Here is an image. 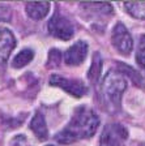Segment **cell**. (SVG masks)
Segmentation results:
<instances>
[{
    "instance_id": "ba28073f",
    "label": "cell",
    "mask_w": 145,
    "mask_h": 146,
    "mask_svg": "<svg viewBox=\"0 0 145 146\" xmlns=\"http://www.w3.org/2000/svg\"><path fill=\"white\" fill-rule=\"evenodd\" d=\"M88 54V44L84 40H77L73 43L64 54V61L67 65H80L86 58Z\"/></svg>"
},
{
    "instance_id": "5bb4252c",
    "label": "cell",
    "mask_w": 145,
    "mask_h": 146,
    "mask_svg": "<svg viewBox=\"0 0 145 146\" xmlns=\"http://www.w3.org/2000/svg\"><path fill=\"white\" fill-rule=\"evenodd\" d=\"M101 69H102V58H101L100 52H96L93 56V61H92L90 69L88 72V77L90 82H97L101 76Z\"/></svg>"
},
{
    "instance_id": "30bf717a",
    "label": "cell",
    "mask_w": 145,
    "mask_h": 146,
    "mask_svg": "<svg viewBox=\"0 0 145 146\" xmlns=\"http://www.w3.org/2000/svg\"><path fill=\"white\" fill-rule=\"evenodd\" d=\"M30 129L33 131V133L37 136V138L41 141H45L48 138V129H47V124H46L45 116L42 112L37 111L34 113L33 119L30 121Z\"/></svg>"
},
{
    "instance_id": "8992f818",
    "label": "cell",
    "mask_w": 145,
    "mask_h": 146,
    "mask_svg": "<svg viewBox=\"0 0 145 146\" xmlns=\"http://www.w3.org/2000/svg\"><path fill=\"white\" fill-rule=\"evenodd\" d=\"M50 84L52 86H57V88H61L64 91H67L68 94L73 95L76 98H80L82 95L86 94L88 88L82 81L80 80H71V78H65V77H61L59 74H52L51 78H50Z\"/></svg>"
},
{
    "instance_id": "9c48e42d",
    "label": "cell",
    "mask_w": 145,
    "mask_h": 146,
    "mask_svg": "<svg viewBox=\"0 0 145 146\" xmlns=\"http://www.w3.org/2000/svg\"><path fill=\"white\" fill-rule=\"evenodd\" d=\"M16 47V38L9 29L0 27V65L8 60L11 52Z\"/></svg>"
},
{
    "instance_id": "4fadbf2b",
    "label": "cell",
    "mask_w": 145,
    "mask_h": 146,
    "mask_svg": "<svg viewBox=\"0 0 145 146\" xmlns=\"http://www.w3.org/2000/svg\"><path fill=\"white\" fill-rule=\"evenodd\" d=\"M33 59H34L33 50L25 48V50H22V51H20L15 56V59H13V61H12V67L13 68H24L25 65H27Z\"/></svg>"
},
{
    "instance_id": "5b68a950",
    "label": "cell",
    "mask_w": 145,
    "mask_h": 146,
    "mask_svg": "<svg viewBox=\"0 0 145 146\" xmlns=\"http://www.w3.org/2000/svg\"><path fill=\"white\" fill-rule=\"evenodd\" d=\"M111 42H112V46L122 55H130L131 51L133 50L132 35H131L128 29L122 22H118L114 26V29H112Z\"/></svg>"
},
{
    "instance_id": "2e32d148",
    "label": "cell",
    "mask_w": 145,
    "mask_h": 146,
    "mask_svg": "<svg viewBox=\"0 0 145 146\" xmlns=\"http://www.w3.org/2000/svg\"><path fill=\"white\" fill-rule=\"evenodd\" d=\"M136 61L140 65V68L145 72V35L140 36L139 44H137V51H136Z\"/></svg>"
},
{
    "instance_id": "3957f363",
    "label": "cell",
    "mask_w": 145,
    "mask_h": 146,
    "mask_svg": "<svg viewBox=\"0 0 145 146\" xmlns=\"http://www.w3.org/2000/svg\"><path fill=\"white\" fill-rule=\"evenodd\" d=\"M128 140V131L118 123H111L103 128L100 146H124Z\"/></svg>"
},
{
    "instance_id": "d6986e66",
    "label": "cell",
    "mask_w": 145,
    "mask_h": 146,
    "mask_svg": "<svg viewBox=\"0 0 145 146\" xmlns=\"http://www.w3.org/2000/svg\"><path fill=\"white\" fill-rule=\"evenodd\" d=\"M47 146H52V145H47Z\"/></svg>"
},
{
    "instance_id": "e0dca14e",
    "label": "cell",
    "mask_w": 145,
    "mask_h": 146,
    "mask_svg": "<svg viewBox=\"0 0 145 146\" xmlns=\"http://www.w3.org/2000/svg\"><path fill=\"white\" fill-rule=\"evenodd\" d=\"M12 18V8L8 4L0 3V22H9Z\"/></svg>"
},
{
    "instance_id": "9a60e30c",
    "label": "cell",
    "mask_w": 145,
    "mask_h": 146,
    "mask_svg": "<svg viewBox=\"0 0 145 146\" xmlns=\"http://www.w3.org/2000/svg\"><path fill=\"white\" fill-rule=\"evenodd\" d=\"M118 68H119V72H120L124 77H127V76L130 77L135 85L142 86V77L139 72H136V70L132 69L131 67H128L126 64H122V63H118Z\"/></svg>"
},
{
    "instance_id": "52a82bcc",
    "label": "cell",
    "mask_w": 145,
    "mask_h": 146,
    "mask_svg": "<svg viewBox=\"0 0 145 146\" xmlns=\"http://www.w3.org/2000/svg\"><path fill=\"white\" fill-rule=\"evenodd\" d=\"M82 12L89 20H106L114 15V8L109 3H82Z\"/></svg>"
},
{
    "instance_id": "8fae6325",
    "label": "cell",
    "mask_w": 145,
    "mask_h": 146,
    "mask_svg": "<svg viewBox=\"0 0 145 146\" xmlns=\"http://www.w3.org/2000/svg\"><path fill=\"white\" fill-rule=\"evenodd\" d=\"M27 16L33 20H42L47 16L50 11V3L48 1H29L25 5Z\"/></svg>"
},
{
    "instance_id": "7a4b0ae2",
    "label": "cell",
    "mask_w": 145,
    "mask_h": 146,
    "mask_svg": "<svg viewBox=\"0 0 145 146\" xmlns=\"http://www.w3.org/2000/svg\"><path fill=\"white\" fill-rule=\"evenodd\" d=\"M127 89V80L119 70H109L101 84V97L106 107L111 110L120 108L122 95Z\"/></svg>"
},
{
    "instance_id": "6da1fadb",
    "label": "cell",
    "mask_w": 145,
    "mask_h": 146,
    "mask_svg": "<svg viewBox=\"0 0 145 146\" xmlns=\"http://www.w3.org/2000/svg\"><path fill=\"white\" fill-rule=\"evenodd\" d=\"M100 127V117L93 110L86 106H80L75 110L72 119L63 131L55 134V140L59 143L68 145L76 141L90 138L96 134Z\"/></svg>"
},
{
    "instance_id": "277c9868",
    "label": "cell",
    "mask_w": 145,
    "mask_h": 146,
    "mask_svg": "<svg viewBox=\"0 0 145 146\" xmlns=\"http://www.w3.org/2000/svg\"><path fill=\"white\" fill-rule=\"evenodd\" d=\"M47 29L48 33L52 36L61 40H69L75 34V27H73L72 22L57 12L50 18V21L47 24Z\"/></svg>"
},
{
    "instance_id": "7c38bea8",
    "label": "cell",
    "mask_w": 145,
    "mask_h": 146,
    "mask_svg": "<svg viewBox=\"0 0 145 146\" xmlns=\"http://www.w3.org/2000/svg\"><path fill=\"white\" fill-rule=\"evenodd\" d=\"M124 9L130 16L139 20H145V1H130L124 3Z\"/></svg>"
},
{
    "instance_id": "ac0fdd59",
    "label": "cell",
    "mask_w": 145,
    "mask_h": 146,
    "mask_svg": "<svg viewBox=\"0 0 145 146\" xmlns=\"http://www.w3.org/2000/svg\"><path fill=\"white\" fill-rule=\"evenodd\" d=\"M61 59V54L59 50H51L50 51V55H48V64L50 67H56L57 64L60 63Z\"/></svg>"
}]
</instances>
